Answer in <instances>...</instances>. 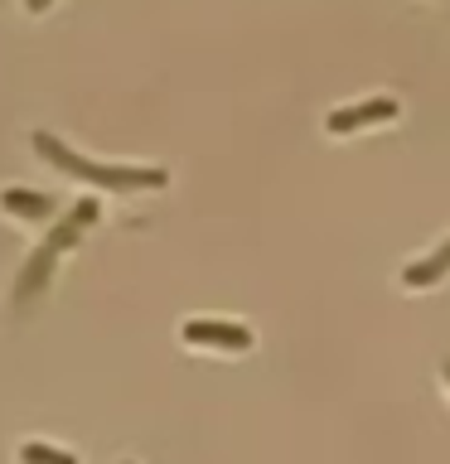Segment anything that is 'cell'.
<instances>
[{
  "mask_svg": "<svg viewBox=\"0 0 450 464\" xmlns=\"http://www.w3.org/2000/svg\"><path fill=\"white\" fill-rule=\"evenodd\" d=\"M126 464H131V459H126Z\"/></svg>",
  "mask_w": 450,
  "mask_h": 464,
  "instance_id": "cell-9",
  "label": "cell"
},
{
  "mask_svg": "<svg viewBox=\"0 0 450 464\" xmlns=\"http://www.w3.org/2000/svg\"><path fill=\"white\" fill-rule=\"evenodd\" d=\"M0 208L15 213V218H54V198L34 194V188H5V194H0Z\"/></svg>",
  "mask_w": 450,
  "mask_h": 464,
  "instance_id": "cell-5",
  "label": "cell"
},
{
  "mask_svg": "<svg viewBox=\"0 0 450 464\" xmlns=\"http://www.w3.org/2000/svg\"><path fill=\"white\" fill-rule=\"evenodd\" d=\"M20 464H78V459H73L68 450H54V445H24Z\"/></svg>",
  "mask_w": 450,
  "mask_h": 464,
  "instance_id": "cell-6",
  "label": "cell"
},
{
  "mask_svg": "<svg viewBox=\"0 0 450 464\" xmlns=\"http://www.w3.org/2000/svg\"><path fill=\"white\" fill-rule=\"evenodd\" d=\"M445 271H450V237H445V246H435L431 256L412 261V266L402 271V285H406V290H426V285H435V281H441Z\"/></svg>",
  "mask_w": 450,
  "mask_h": 464,
  "instance_id": "cell-4",
  "label": "cell"
},
{
  "mask_svg": "<svg viewBox=\"0 0 450 464\" xmlns=\"http://www.w3.org/2000/svg\"><path fill=\"white\" fill-rule=\"evenodd\" d=\"M397 116V102L392 97H373V102H358V107H339V111H329V121L325 130L329 136H348V130H358V126H383Z\"/></svg>",
  "mask_w": 450,
  "mask_h": 464,
  "instance_id": "cell-2",
  "label": "cell"
},
{
  "mask_svg": "<svg viewBox=\"0 0 450 464\" xmlns=\"http://www.w3.org/2000/svg\"><path fill=\"white\" fill-rule=\"evenodd\" d=\"M34 150H44V160H49L54 169H64V174H73V179H83V184L112 188V194H131V188H160V184H165V169H112V165H93V160L73 155L64 140L44 136V130L34 136Z\"/></svg>",
  "mask_w": 450,
  "mask_h": 464,
  "instance_id": "cell-1",
  "label": "cell"
},
{
  "mask_svg": "<svg viewBox=\"0 0 450 464\" xmlns=\"http://www.w3.org/2000/svg\"><path fill=\"white\" fill-rule=\"evenodd\" d=\"M184 343H209V348H223V353H247L257 339H252V329H242V324L194 319V324H184Z\"/></svg>",
  "mask_w": 450,
  "mask_h": 464,
  "instance_id": "cell-3",
  "label": "cell"
},
{
  "mask_svg": "<svg viewBox=\"0 0 450 464\" xmlns=\"http://www.w3.org/2000/svg\"><path fill=\"white\" fill-rule=\"evenodd\" d=\"M445 377H450V362H445Z\"/></svg>",
  "mask_w": 450,
  "mask_h": 464,
  "instance_id": "cell-8",
  "label": "cell"
},
{
  "mask_svg": "<svg viewBox=\"0 0 450 464\" xmlns=\"http://www.w3.org/2000/svg\"><path fill=\"white\" fill-rule=\"evenodd\" d=\"M49 5H54V0H29V10H34V14H39V10H49Z\"/></svg>",
  "mask_w": 450,
  "mask_h": 464,
  "instance_id": "cell-7",
  "label": "cell"
}]
</instances>
